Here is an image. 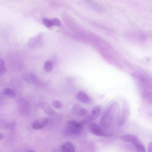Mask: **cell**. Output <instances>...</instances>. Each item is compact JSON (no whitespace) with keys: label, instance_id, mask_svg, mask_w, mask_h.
Listing matches in <instances>:
<instances>
[{"label":"cell","instance_id":"obj_1","mask_svg":"<svg viewBox=\"0 0 152 152\" xmlns=\"http://www.w3.org/2000/svg\"><path fill=\"white\" fill-rule=\"evenodd\" d=\"M120 107L117 102L113 103L101 117L100 124L104 128H109L115 119L117 120L119 115Z\"/></svg>","mask_w":152,"mask_h":152},{"label":"cell","instance_id":"obj_2","mask_svg":"<svg viewBox=\"0 0 152 152\" xmlns=\"http://www.w3.org/2000/svg\"><path fill=\"white\" fill-rule=\"evenodd\" d=\"M83 124L74 120H69L67 122L64 133L66 135L78 134L83 130Z\"/></svg>","mask_w":152,"mask_h":152},{"label":"cell","instance_id":"obj_3","mask_svg":"<svg viewBox=\"0 0 152 152\" xmlns=\"http://www.w3.org/2000/svg\"><path fill=\"white\" fill-rule=\"evenodd\" d=\"M88 127L89 131L94 135L101 137H109L112 135L111 134L105 131L95 123H90Z\"/></svg>","mask_w":152,"mask_h":152},{"label":"cell","instance_id":"obj_4","mask_svg":"<svg viewBox=\"0 0 152 152\" xmlns=\"http://www.w3.org/2000/svg\"><path fill=\"white\" fill-rule=\"evenodd\" d=\"M132 75L138 80L143 86L152 89V79L151 77L145 74L139 73H134Z\"/></svg>","mask_w":152,"mask_h":152},{"label":"cell","instance_id":"obj_5","mask_svg":"<svg viewBox=\"0 0 152 152\" xmlns=\"http://www.w3.org/2000/svg\"><path fill=\"white\" fill-rule=\"evenodd\" d=\"M100 112V107L99 105L96 106L93 109L91 113L83 119L81 122L83 124L96 119L99 116Z\"/></svg>","mask_w":152,"mask_h":152},{"label":"cell","instance_id":"obj_6","mask_svg":"<svg viewBox=\"0 0 152 152\" xmlns=\"http://www.w3.org/2000/svg\"><path fill=\"white\" fill-rule=\"evenodd\" d=\"M71 112L73 115L80 117L85 115L87 113V110L80 105L76 104L72 107Z\"/></svg>","mask_w":152,"mask_h":152},{"label":"cell","instance_id":"obj_7","mask_svg":"<svg viewBox=\"0 0 152 152\" xmlns=\"http://www.w3.org/2000/svg\"><path fill=\"white\" fill-rule=\"evenodd\" d=\"M48 119L42 118L37 119L34 120L32 125L33 129L38 130L45 127L48 124Z\"/></svg>","mask_w":152,"mask_h":152},{"label":"cell","instance_id":"obj_8","mask_svg":"<svg viewBox=\"0 0 152 152\" xmlns=\"http://www.w3.org/2000/svg\"><path fill=\"white\" fill-rule=\"evenodd\" d=\"M76 97L80 102L85 104H88L91 101V98L85 92L80 91L77 94Z\"/></svg>","mask_w":152,"mask_h":152},{"label":"cell","instance_id":"obj_9","mask_svg":"<svg viewBox=\"0 0 152 152\" xmlns=\"http://www.w3.org/2000/svg\"><path fill=\"white\" fill-rule=\"evenodd\" d=\"M128 114V110L126 107H124L117 120L118 125L121 126L125 123Z\"/></svg>","mask_w":152,"mask_h":152},{"label":"cell","instance_id":"obj_10","mask_svg":"<svg viewBox=\"0 0 152 152\" xmlns=\"http://www.w3.org/2000/svg\"><path fill=\"white\" fill-rule=\"evenodd\" d=\"M131 143L135 146L137 152H145L144 145L137 137H135Z\"/></svg>","mask_w":152,"mask_h":152},{"label":"cell","instance_id":"obj_11","mask_svg":"<svg viewBox=\"0 0 152 152\" xmlns=\"http://www.w3.org/2000/svg\"><path fill=\"white\" fill-rule=\"evenodd\" d=\"M40 106L42 110L48 115H52L56 113L55 111L52 108L48 103L45 102H41Z\"/></svg>","mask_w":152,"mask_h":152},{"label":"cell","instance_id":"obj_12","mask_svg":"<svg viewBox=\"0 0 152 152\" xmlns=\"http://www.w3.org/2000/svg\"><path fill=\"white\" fill-rule=\"evenodd\" d=\"M62 152H75V149L73 145L69 142L64 143L61 146Z\"/></svg>","mask_w":152,"mask_h":152},{"label":"cell","instance_id":"obj_13","mask_svg":"<svg viewBox=\"0 0 152 152\" xmlns=\"http://www.w3.org/2000/svg\"><path fill=\"white\" fill-rule=\"evenodd\" d=\"M143 95L148 102L152 104V91L148 90L144 91L143 93Z\"/></svg>","mask_w":152,"mask_h":152},{"label":"cell","instance_id":"obj_14","mask_svg":"<svg viewBox=\"0 0 152 152\" xmlns=\"http://www.w3.org/2000/svg\"><path fill=\"white\" fill-rule=\"evenodd\" d=\"M53 68V64L50 61H46L44 64V68L45 70L48 72L52 71Z\"/></svg>","mask_w":152,"mask_h":152},{"label":"cell","instance_id":"obj_15","mask_svg":"<svg viewBox=\"0 0 152 152\" xmlns=\"http://www.w3.org/2000/svg\"><path fill=\"white\" fill-rule=\"evenodd\" d=\"M4 93L6 95L11 98H15L16 96L15 92L9 88H6L4 91Z\"/></svg>","mask_w":152,"mask_h":152},{"label":"cell","instance_id":"obj_16","mask_svg":"<svg viewBox=\"0 0 152 152\" xmlns=\"http://www.w3.org/2000/svg\"><path fill=\"white\" fill-rule=\"evenodd\" d=\"M6 71V69L4 61L1 58L0 59V75H4Z\"/></svg>","mask_w":152,"mask_h":152},{"label":"cell","instance_id":"obj_17","mask_svg":"<svg viewBox=\"0 0 152 152\" xmlns=\"http://www.w3.org/2000/svg\"><path fill=\"white\" fill-rule=\"evenodd\" d=\"M43 24L48 28H50L53 26L52 19L45 18L42 20Z\"/></svg>","mask_w":152,"mask_h":152},{"label":"cell","instance_id":"obj_18","mask_svg":"<svg viewBox=\"0 0 152 152\" xmlns=\"http://www.w3.org/2000/svg\"><path fill=\"white\" fill-rule=\"evenodd\" d=\"M52 104L54 107L57 109H60L62 106V103L58 100H56L53 102Z\"/></svg>","mask_w":152,"mask_h":152},{"label":"cell","instance_id":"obj_19","mask_svg":"<svg viewBox=\"0 0 152 152\" xmlns=\"http://www.w3.org/2000/svg\"><path fill=\"white\" fill-rule=\"evenodd\" d=\"M53 26H59L61 24L60 20L56 18H54L52 19Z\"/></svg>","mask_w":152,"mask_h":152},{"label":"cell","instance_id":"obj_20","mask_svg":"<svg viewBox=\"0 0 152 152\" xmlns=\"http://www.w3.org/2000/svg\"><path fill=\"white\" fill-rule=\"evenodd\" d=\"M148 152H152V142H150L148 146Z\"/></svg>","mask_w":152,"mask_h":152},{"label":"cell","instance_id":"obj_21","mask_svg":"<svg viewBox=\"0 0 152 152\" xmlns=\"http://www.w3.org/2000/svg\"><path fill=\"white\" fill-rule=\"evenodd\" d=\"M4 137V136L3 134L1 133H0V140H2Z\"/></svg>","mask_w":152,"mask_h":152},{"label":"cell","instance_id":"obj_22","mask_svg":"<svg viewBox=\"0 0 152 152\" xmlns=\"http://www.w3.org/2000/svg\"><path fill=\"white\" fill-rule=\"evenodd\" d=\"M26 152H36L33 150H29L27 151Z\"/></svg>","mask_w":152,"mask_h":152}]
</instances>
